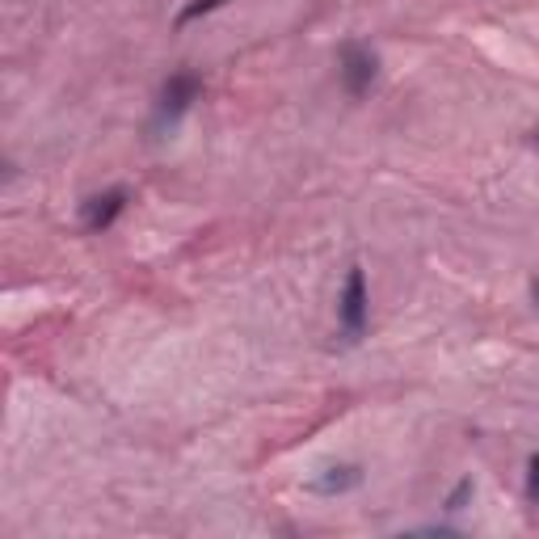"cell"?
I'll list each match as a JSON object with an SVG mask.
<instances>
[{
	"label": "cell",
	"instance_id": "cell-9",
	"mask_svg": "<svg viewBox=\"0 0 539 539\" xmlns=\"http://www.w3.org/2000/svg\"><path fill=\"white\" fill-rule=\"evenodd\" d=\"M531 299H535V308H539V274L531 278Z\"/></svg>",
	"mask_w": 539,
	"mask_h": 539
},
{
	"label": "cell",
	"instance_id": "cell-1",
	"mask_svg": "<svg viewBox=\"0 0 539 539\" xmlns=\"http://www.w3.org/2000/svg\"><path fill=\"white\" fill-rule=\"evenodd\" d=\"M203 97V76L182 68L173 72L169 81L161 85V97H156V118H152V131H173L182 118L190 114V106Z\"/></svg>",
	"mask_w": 539,
	"mask_h": 539
},
{
	"label": "cell",
	"instance_id": "cell-3",
	"mask_svg": "<svg viewBox=\"0 0 539 539\" xmlns=\"http://www.w3.org/2000/svg\"><path fill=\"white\" fill-rule=\"evenodd\" d=\"M375 76H379V55L367 51L363 43H346L342 51H337V81H342L346 97H354V102L367 97Z\"/></svg>",
	"mask_w": 539,
	"mask_h": 539
},
{
	"label": "cell",
	"instance_id": "cell-7",
	"mask_svg": "<svg viewBox=\"0 0 539 539\" xmlns=\"http://www.w3.org/2000/svg\"><path fill=\"white\" fill-rule=\"evenodd\" d=\"M472 493H476V485H472V476H464V481H459L451 493H447V502H443V510L447 514H459V510H464L468 502H472Z\"/></svg>",
	"mask_w": 539,
	"mask_h": 539
},
{
	"label": "cell",
	"instance_id": "cell-4",
	"mask_svg": "<svg viewBox=\"0 0 539 539\" xmlns=\"http://www.w3.org/2000/svg\"><path fill=\"white\" fill-rule=\"evenodd\" d=\"M127 203H131V194H127L123 186H114V190H106V194H93L89 203L81 207L85 232H106V228H114V219L127 211Z\"/></svg>",
	"mask_w": 539,
	"mask_h": 539
},
{
	"label": "cell",
	"instance_id": "cell-6",
	"mask_svg": "<svg viewBox=\"0 0 539 539\" xmlns=\"http://www.w3.org/2000/svg\"><path fill=\"white\" fill-rule=\"evenodd\" d=\"M228 0H190V5L173 17V30H186V26H194L198 17H207V13H215V9H224Z\"/></svg>",
	"mask_w": 539,
	"mask_h": 539
},
{
	"label": "cell",
	"instance_id": "cell-10",
	"mask_svg": "<svg viewBox=\"0 0 539 539\" xmlns=\"http://www.w3.org/2000/svg\"><path fill=\"white\" fill-rule=\"evenodd\" d=\"M527 144H531V148H539V127H531V131H527Z\"/></svg>",
	"mask_w": 539,
	"mask_h": 539
},
{
	"label": "cell",
	"instance_id": "cell-8",
	"mask_svg": "<svg viewBox=\"0 0 539 539\" xmlns=\"http://www.w3.org/2000/svg\"><path fill=\"white\" fill-rule=\"evenodd\" d=\"M527 502L539 506V451L527 459Z\"/></svg>",
	"mask_w": 539,
	"mask_h": 539
},
{
	"label": "cell",
	"instance_id": "cell-5",
	"mask_svg": "<svg viewBox=\"0 0 539 539\" xmlns=\"http://www.w3.org/2000/svg\"><path fill=\"white\" fill-rule=\"evenodd\" d=\"M358 485H363V468H358V464H333V468H325L312 481V489L325 493V497H342V493H350Z\"/></svg>",
	"mask_w": 539,
	"mask_h": 539
},
{
	"label": "cell",
	"instance_id": "cell-2",
	"mask_svg": "<svg viewBox=\"0 0 539 539\" xmlns=\"http://www.w3.org/2000/svg\"><path fill=\"white\" fill-rule=\"evenodd\" d=\"M367 321H371V291H367V274L350 266L346 283H342V295H337V325H342V337L346 342H358L367 333Z\"/></svg>",
	"mask_w": 539,
	"mask_h": 539
}]
</instances>
